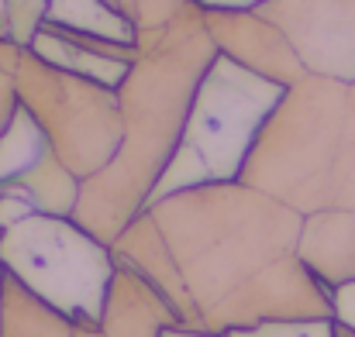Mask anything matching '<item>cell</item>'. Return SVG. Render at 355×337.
Segmentation results:
<instances>
[{
    "label": "cell",
    "mask_w": 355,
    "mask_h": 337,
    "mask_svg": "<svg viewBox=\"0 0 355 337\" xmlns=\"http://www.w3.org/2000/svg\"><path fill=\"white\" fill-rule=\"evenodd\" d=\"M148 217L180 268L200 327L255 275L297 255L304 234L297 210L232 183L176 193L155 203Z\"/></svg>",
    "instance_id": "obj_1"
},
{
    "label": "cell",
    "mask_w": 355,
    "mask_h": 337,
    "mask_svg": "<svg viewBox=\"0 0 355 337\" xmlns=\"http://www.w3.org/2000/svg\"><path fill=\"white\" fill-rule=\"evenodd\" d=\"M0 268L73 327H101L118 275L111 244L55 214H31L0 230Z\"/></svg>",
    "instance_id": "obj_2"
},
{
    "label": "cell",
    "mask_w": 355,
    "mask_h": 337,
    "mask_svg": "<svg viewBox=\"0 0 355 337\" xmlns=\"http://www.w3.org/2000/svg\"><path fill=\"white\" fill-rule=\"evenodd\" d=\"M279 93L283 90L262 76H248L232 62H221L204 80L169 165L155 176L145 214L176 193L235 183L248 158V145L279 104Z\"/></svg>",
    "instance_id": "obj_3"
},
{
    "label": "cell",
    "mask_w": 355,
    "mask_h": 337,
    "mask_svg": "<svg viewBox=\"0 0 355 337\" xmlns=\"http://www.w3.org/2000/svg\"><path fill=\"white\" fill-rule=\"evenodd\" d=\"M297 255L307 268L335 293L355 282V214L328 210L304 217V234Z\"/></svg>",
    "instance_id": "obj_4"
},
{
    "label": "cell",
    "mask_w": 355,
    "mask_h": 337,
    "mask_svg": "<svg viewBox=\"0 0 355 337\" xmlns=\"http://www.w3.org/2000/svg\"><path fill=\"white\" fill-rule=\"evenodd\" d=\"M0 337H76V327L3 272Z\"/></svg>",
    "instance_id": "obj_5"
},
{
    "label": "cell",
    "mask_w": 355,
    "mask_h": 337,
    "mask_svg": "<svg viewBox=\"0 0 355 337\" xmlns=\"http://www.w3.org/2000/svg\"><path fill=\"white\" fill-rule=\"evenodd\" d=\"M221 337H338L335 320H300V324H255V327H235Z\"/></svg>",
    "instance_id": "obj_6"
},
{
    "label": "cell",
    "mask_w": 355,
    "mask_h": 337,
    "mask_svg": "<svg viewBox=\"0 0 355 337\" xmlns=\"http://www.w3.org/2000/svg\"><path fill=\"white\" fill-rule=\"evenodd\" d=\"M331 300H335V320L355 334V282L345 289H335Z\"/></svg>",
    "instance_id": "obj_7"
},
{
    "label": "cell",
    "mask_w": 355,
    "mask_h": 337,
    "mask_svg": "<svg viewBox=\"0 0 355 337\" xmlns=\"http://www.w3.org/2000/svg\"><path fill=\"white\" fill-rule=\"evenodd\" d=\"M162 337H221L214 331H204V327H169Z\"/></svg>",
    "instance_id": "obj_8"
},
{
    "label": "cell",
    "mask_w": 355,
    "mask_h": 337,
    "mask_svg": "<svg viewBox=\"0 0 355 337\" xmlns=\"http://www.w3.org/2000/svg\"><path fill=\"white\" fill-rule=\"evenodd\" d=\"M211 7H232V10H245V7H262L266 0H204Z\"/></svg>",
    "instance_id": "obj_9"
},
{
    "label": "cell",
    "mask_w": 355,
    "mask_h": 337,
    "mask_svg": "<svg viewBox=\"0 0 355 337\" xmlns=\"http://www.w3.org/2000/svg\"><path fill=\"white\" fill-rule=\"evenodd\" d=\"M0 289H3V268H0Z\"/></svg>",
    "instance_id": "obj_10"
}]
</instances>
